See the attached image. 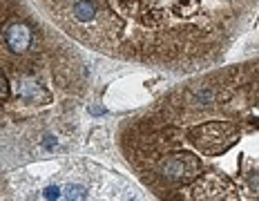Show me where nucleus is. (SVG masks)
Wrapping results in <instances>:
<instances>
[{"mask_svg": "<svg viewBox=\"0 0 259 201\" xmlns=\"http://www.w3.org/2000/svg\"><path fill=\"white\" fill-rule=\"evenodd\" d=\"M118 148L172 201H259V58L192 74L123 123Z\"/></svg>", "mask_w": 259, "mask_h": 201, "instance_id": "nucleus-1", "label": "nucleus"}, {"mask_svg": "<svg viewBox=\"0 0 259 201\" xmlns=\"http://www.w3.org/2000/svg\"><path fill=\"white\" fill-rule=\"evenodd\" d=\"M34 5L76 45L186 76L221 65L259 9V0H34Z\"/></svg>", "mask_w": 259, "mask_h": 201, "instance_id": "nucleus-2", "label": "nucleus"}, {"mask_svg": "<svg viewBox=\"0 0 259 201\" xmlns=\"http://www.w3.org/2000/svg\"><path fill=\"white\" fill-rule=\"evenodd\" d=\"M69 50L40 25L27 50H3V128L7 148L14 141L27 139L31 130L38 139L65 112L76 110L74 101L85 88V72L78 56Z\"/></svg>", "mask_w": 259, "mask_h": 201, "instance_id": "nucleus-3", "label": "nucleus"}]
</instances>
